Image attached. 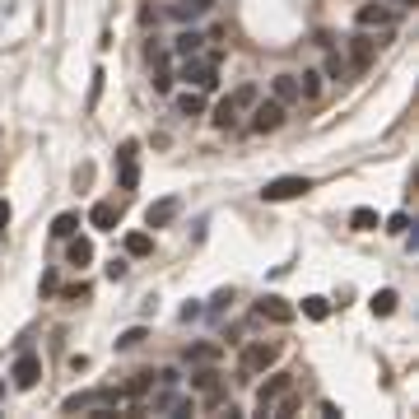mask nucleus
Masks as SVG:
<instances>
[{
	"label": "nucleus",
	"mask_w": 419,
	"mask_h": 419,
	"mask_svg": "<svg viewBox=\"0 0 419 419\" xmlns=\"http://www.w3.org/2000/svg\"><path fill=\"white\" fill-rule=\"evenodd\" d=\"M294 79H298V98H312V103L322 98V75H317V70H303V75H294Z\"/></svg>",
	"instance_id": "obj_19"
},
{
	"label": "nucleus",
	"mask_w": 419,
	"mask_h": 419,
	"mask_svg": "<svg viewBox=\"0 0 419 419\" xmlns=\"http://www.w3.org/2000/svg\"><path fill=\"white\" fill-rule=\"evenodd\" d=\"M140 340H145V326H131V331H122V336H117V350H135Z\"/></svg>",
	"instance_id": "obj_30"
},
{
	"label": "nucleus",
	"mask_w": 419,
	"mask_h": 419,
	"mask_svg": "<svg viewBox=\"0 0 419 419\" xmlns=\"http://www.w3.org/2000/svg\"><path fill=\"white\" fill-rule=\"evenodd\" d=\"M201 33H182V38H177V42H172V51H177V56H196V51H201Z\"/></svg>",
	"instance_id": "obj_26"
},
{
	"label": "nucleus",
	"mask_w": 419,
	"mask_h": 419,
	"mask_svg": "<svg viewBox=\"0 0 419 419\" xmlns=\"http://www.w3.org/2000/svg\"><path fill=\"white\" fill-rule=\"evenodd\" d=\"M396 5H401V10H410V5H415V0H396Z\"/></svg>",
	"instance_id": "obj_37"
},
{
	"label": "nucleus",
	"mask_w": 419,
	"mask_h": 419,
	"mask_svg": "<svg viewBox=\"0 0 419 419\" xmlns=\"http://www.w3.org/2000/svg\"><path fill=\"white\" fill-rule=\"evenodd\" d=\"M326 75H331V79H345V75H350V65H345L340 56L331 51V56H326Z\"/></svg>",
	"instance_id": "obj_32"
},
{
	"label": "nucleus",
	"mask_w": 419,
	"mask_h": 419,
	"mask_svg": "<svg viewBox=\"0 0 419 419\" xmlns=\"http://www.w3.org/2000/svg\"><path fill=\"white\" fill-rule=\"evenodd\" d=\"M279 126H284V103H279V98H270V103L256 98V103H252V131H256V135H270Z\"/></svg>",
	"instance_id": "obj_6"
},
{
	"label": "nucleus",
	"mask_w": 419,
	"mask_h": 419,
	"mask_svg": "<svg viewBox=\"0 0 419 419\" xmlns=\"http://www.w3.org/2000/svg\"><path fill=\"white\" fill-rule=\"evenodd\" d=\"M210 5H215V0H177V5H168V15L177 19V24H191V19L210 15Z\"/></svg>",
	"instance_id": "obj_13"
},
{
	"label": "nucleus",
	"mask_w": 419,
	"mask_h": 419,
	"mask_svg": "<svg viewBox=\"0 0 419 419\" xmlns=\"http://www.w3.org/2000/svg\"><path fill=\"white\" fill-rule=\"evenodd\" d=\"M177 210H182V205L172 201V196H168V201H154L149 210H145V224H149V229H168L172 219H177Z\"/></svg>",
	"instance_id": "obj_11"
},
{
	"label": "nucleus",
	"mask_w": 419,
	"mask_h": 419,
	"mask_svg": "<svg viewBox=\"0 0 419 419\" xmlns=\"http://www.w3.org/2000/svg\"><path fill=\"white\" fill-rule=\"evenodd\" d=\"M182 79H186V89H215L219 79H215V61H191V56H186L182 61Z\"/></svg>",
	"instance_id": "obj_9"
},
{
	"label": "nucleus",
	"mask_w": 419,
	"mask_h": 419,
	"mask_svg": "<svg viewBox=\"0 0 419 419\" xmlns=\"http://www.w3.org/2000/svg\"><path fill=\"white\" fill-rule=\"evenodd\" d=\"M270 93L289 108V103H298V79L294 75H275V79H270Z\"/></svg>",
	"instance_id": "obj_16"
},
{
	"label": "nucleus",
	"mask_w": 419,
	"mask_h": 419,
	"mask_svg": "<svg viewBox=\"0 0 419 419\" xmlns=\"http://www.w3.org/2000/svg\"><path fill=\"white\" fill-rule=\"evenodd\" d=\"M126 252H131V256H149V252H154V238H149V233H126Z\"/></svg>",
	"instance_id": "obj_23"
},
{
	"label": "nucleus",
	"mask_w": 419,
	"mask_h": 419,
	"mask_svg": "<svg viewBox=\"0 0 419 419\" xmlns=\"http://www.w3.org/2000/svg\"><path fill=\"white\" fill-rule=\"evenodd\" d=\"M10 377H15V387H19V391H33L38 382H42V359L24 350V354L15 359V368H10Z\"/></svg>",
	"instance_id": "obj_8"
},
{
	"label": "nucleus",
	"mask_w": 419,
	"mask_h": 419,
	"mask_svg": "<svg viewBox=\"0 0 419 419\" xmlns=\"http://www.w3.org/2000/svg\"><path fill=\"white\" fill-rule=\"evenodd\" d=\"M238 117H243V108H238L233 98H224V103L215 108V126H219V131H233V126H238Z\"/></svg>",
	"instance_id": "obj_17"
},
{
	"label": "nucleus",
	"mask_w": 419,
	"mask_h": 419,
	"mask_svg": "<svg viewBox=\"0 0 419 419\" xmlns=\"http://www.w3.org/2000/svg\"><path fill=\"white\" fill-rule=\"evenodd\" d=\"M75 229H79V215H75V210H65V215H56V224H51V233H56V238H70Z\"/></svg>",
	"instance_id": "obj_27"
},
{
	"label": "nucleus",
	"mask_w": 419,
	"mask_h": 419,
	"mask_svg": "<svg viewBox=\"0 0 419 419\" xmlns=\"http://www.w3.org/2000/svg\"><path fill=\"white\" fill-rule=\"evenodd\" d=\"M154 382H158V372H149V368H145V372H135V377L126 382V396H145V391L154 387Z\"/></svg>",
	"instance_id": "obj_24"
},
{
	"label": "nucleus",
	"mask_w": 419,
	"mask_h": 419,
	"mask_svg": "<svg viewBox=\"0 0 419 419\" xmlns=\"http://www.w3.org/2000/svg\"><path fill=\"white\" fill-rule=\"evenodd\" d=\"M350 229H354V233H372V229H377V210H368V205H359L354 215H350Z\"/></svg>",
	"instance_id": "obj_21"
},
{
	"label": "nucleus",
	"mask_w": 419,
	"mask_h": 419,
	"mask_svg": "<svg viewBox=\"0 0 419 419\" xmlns=\"http://www.w3.org/2000/svg\"><path fill=\"white\" fill-rule=\"evenodd\" d=\"M191 387H196V391H205V396H215V391H219V372H215V368L191 372Z\"/></svg>",
	"instance_id": "obj_22"
},
{
	"label": "nucleus",
	"mask_w": 419,
	"mask_h": 419,
	"mask_svg": "<svg viewBox=\"0 0 419 419\" xmlns=\"http://www.w3.org/2000/svg\"><path fill=\"white\" fill-rule=\"evenodd\" d=\"M122 405V391L117 387H98V391H75V396H65V415H108V410H117Z\"/></svg>",
	"instance_id": "obj_1"
},
{
	"label": "nucleus",
	"mask_w": 419,
	"mask_h": 419,
	"mask_svg": "<svg viewBox=\"0 0 419 419\" xmlns=\"http://www.w3.org/2000/svg\"><path fill=\"white\" fill-rule=\"evenodd\" d=\"M382 47H387V33H382V38H372V28L354 33V38H350V70H368L372 56H377Z\"/></svg>",
	"instance_id": "obj_3"
},
{
	"label": "nucleus",
	"mask_w": 419,
	"mask_h": 419,
	"mask_svg": "<svg viewBox=\"0 0 419 419\" xmlns=\"http://www.w3.org/2000/svg\"><path fill=\"white\" fill-rule=\"evenodd\" d=\"M0 229H10V205L0 201Z\"/></svg>",
	"instance_id": "obj_36"
},
{
	"label": "nucleus",
	"mask_w": 419,
	"mask_h": 419,
	"mask_svg": "<svg viewBox=\"0 0 419 419\" xmlns=\"http://www.w3.org/2000/svg\"><path fill=\"white\" fill-rule=\"evenodd\" d=\"M284 391H294V377H289V372H270V377L261 382V391H256V410H261V415H270Z\"/></svg>",
	"instance_id": "obj_7"
},
{
	"label": "nucleus",
	"mask_w": 419,
	"mask_h": 419,
	"mask_svg": "<svg viewBox=\"0 0 419 419\" xmlns=\"http://www.w3.org/2000/svg\"><path fill=\"white\" fill-rule=\"evenodd\" d=\"M387 233H391V238H405V233H410V215H391L387 219Z\"/></svg>",
	"instance_id": "obj_31"
},
{
	"label": "nucleus",
	"mask_w": 419,
	"mask_h": 419,
	"mask_svg": "<svg viewBox=\"0 0 419 419\" xmlns=\"http://www.w3.org/2000/svg\"><path fill=\"white\" fill-rule=\"evenodd\" d=\"M303 317H312V322H326V317H331V303H326V298H303Z\"/></svg>",
	"instance_id": "obj_25"
},
{
	"label": "nucleus",
	"mask_w": 419,
	"mask_h": 419,
	"mask_svg": "<svg viewBox=\"0 0 419 419\" xmlns=\"http://www.w3.org/2000/svg\"><path fill=\"white\" fill-rule=\"evenodd\" d=\"M135 149H140L135 140H126V145H122V154H117V158H122V191H135V182H140V168H135Z\"/></svg>",
	"instance_id": "obj_12"
},
{
	"label": "nucleus",
	"mask_w": 419,
	"mask_h": 419,
	"mask_svg": "<svg viewBox=\"0 0 419 419\" xmlns=\"http://www.w3.org/2000/svg\"><path fill=\"white\" fill-rule=\"evenodd\" d=\"M256 317H261V322H279V326H289L298 317V308H289V303H284V298H275V294H265L261 303H256Z\"/></svg>",
	"instance_id": "obj_10"
},
{
	"label": "nucleus",
	"mask_w": 419,
	"mask_h": 419,
	"mask_svg": "<svg viewBox=\"0 0 419 419\" xmlns=\"http://www.w3.org/2000/svg\"><path fill=\"white\" fill-rule=\"evenodd\" d=\"M401 5H387V0H382V5H377V0H372V5H359V28H377V33H391L396 28V24H401Z\"/></svg>",
	"instance_id": "obj_2"
},
{
	"label": "nucleus",
	"mask_w": 419,
	"mask_h": 419,
	"mask_svg": "<svg viewBox=\"0 0 419 419\" xmlns=\"http://www.w3.org/2000/svg\"><path fill=\"white\" fill-rule=\"evenodd\" d=\"M186 359H191V363H215L219 350H215V345H191V350H186Z\"/></svg>",
	"instance_id": "obj_29"
},
{
	"label": "nucleus",
	"mask_w": 419,
	"mask_h": 419,
	"mask_svg": "<svg viewBox=\"0 0 419 419\" xmlns=\"http://www.w3.org/2000/svg\"><path fill=\"white\" fill-rule=\"evenodd\" d=\"M229 98H233V103H238V108H243V112H247L252 103H256V98H261V93H256V84H243V89H233Z\"/></svg>",
	"instance_id": "obj_28"
},
{
	"label": "nucleus",
	"mask_w": 419,
	"mask_h": 419,
	"mask_svg": "<svg viewBox=\"0 0 419 419\" xmlns=\"http://www.w3.org/2000/svg\"><path fill=\"white\" fill-rule=\"evenodd\" d=\"M177 112H182V117H201V112H205V98H201V89H186V93H177Z\"/></svg>",
	"instance_id": "obj_18"
},
{
	"label": "nucleus",
	"mask_w": 419,
	"mask_h": 419,
	"mask_svg": "<svg viewBox=\"0 0 419 419\" xmlns=\"http://www.w3.org/2000/svg\"><path fill=\"white\" fill-rule=\"evenodd\" d=\"M172 89V75H163V70H158L154 75V93H168Z\"/></svg>",
	"instance_id": "obj_35"
},
{
	"label": "nucleus",
	"mask_w": 419,
	"mask_h": 419,
	"mask_svg": "<svg viewBox=\"0 0 419 419\" xmlns=\"http://www.w3.org/2000/svg\"><path fill=\"white\" fill-rule=\"evenodd\" d=\"M368 308H372V317H391L396 312V289H377Z\"/></svg>",
	"instance_id": "obj_20"
},
{
	"label": "nucleus",
	"mask_w": 419,
	"mask_h": 419,
	"mask_svg": "<svg viewBox=\"0 0 419 419\" xmlns=\"http://www.w3.org/2000/svg\"><path fill=\"white\" fill-rule=\"evenodd\" d=\"M117 219H122V210H117L112 201H98V205L89 210V224H93V229H103V233L117 229Z\"/></svg>",
	"instance_id": "obj_15"
},
{
	"label": "nucleus",
	"mask_w": 419,
	"mask_h": 419,
	"mask_svg": "<svg viewBox=\"0 0 419 419\" xmlns=\"http://www.w3.org/2000/svg\"><path fill=\"white\" fill-rule=\"evenodd\" d=\"M312 191V182L308 177H270V182L261 186V201H298V196H308Z\"/></svg>",
	"instance_id": "obj_4"
},
{
	"label": "nucleus",
	"mask_w": 419,
	"mask_h": 419,
	"mask_svg": "<svg viewBox=\"0 0 419 419\" xmlns=\"http://www.w3.org/2000/svg\"><path fill=\"white\" fill-rule=\"evenodd\" d=\"M61 298H65V303H84V298H89V284H65Z\"/></svg>",
	"instance_id": "obj_33"
},
{
	"label": "nucleus",
	"mask_w": 419,
	"mask_h": 419,
	"mask_svg": "<svg viewBox=\"0 0 419 419\" xmlns=\"http://www.w3.org/2000/svg\"><path fill=\"white\" fill-rule=\"evenodd\" d=\"M279 363V345L275 340H256V345H247L243 350V372L247 377H256V372H265V368H275Z\"/></svg>",
	"instance_id": "obj_5"
},
{
	"label": "nucleus",
	"mask_w": 419,
	"mask_h": 419,
	"mask_svg": "<svg viewBox=\"0 0 419 419\" xmlns=\"http://www.w3.org/2000/svg\"><path fill=\"white\" fill-rule=\"evenodd\" d=\"M126 270H131V265H126V261H112V265H108V279H112V284H117V279H126Z\"/></svg>",
	"instance_id": "obj_34"
},
{
	"label": "nucleus",
	"mask_w": 419,
	"mask_h": 419,
	"mask_svg": "<svg viewBox=\"0 0 419 419\" xmlns=\"http://www.w3.org/2000/svg\"><path fill=\"white\" fill-rule=\"evenodd\" d=\"M65 261L84 270V265L93 261V243H89V238H75V233H70V238H65Z\"/></svg>",
	"instance_id": "obj_14"
}]
</instances>
